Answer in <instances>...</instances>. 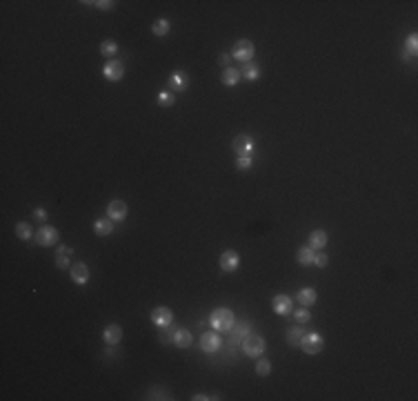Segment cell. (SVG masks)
<instances>
[{"instance_id": "obj_26", "label": "cell", "mask_w": 418, "mask_h": 401, "mask_svg": "<svg viewBox=\"0 0 418 401\" xmlns=\"http://www.w3.org/2000/svg\"><path fill=\"white\" fill-rule=\"evenodd\" d=\"M169 29H171V23H169L167 18H158L156 23L152 25V34H154V36H158V38L167 36V34H169Z\"/></svg>"}, {"instance_id": "obj_31", "label": "cell", "mask_w": 418, "mask_h": 401, "mask_svg": "<svg viewBox=\"0 0 418 401\" xmlns=\"http://www.w3.org/2000/svg\"><path fill=\"white\" fill-rule=\"evenodd\" d=\"M100 53H103V58H114L118 53V45L114 40H103V45H100Z\"/></svg>"}, {"instance_id": "obj_12", "label": "cell", "mask_w": 418, "mask_h": 401, "mask_svg": "<svg viewBox=\"0 0 418 401\" xmlns=\"http://www.w3.org/2000/svg\"><path fill=\"white\" fill-rule=\"evenodd\" d=\"M218 348H221V336H218V332H202L200 336V350L202 352H216Z\"/></svg>"}, {"instance_id": "obj_40", "label": "cell", "mask_w": 418, "mask_h": 401, "mask_svg": "<svg viewBox=\"0 0 418 401\" xmlns=\"http://www.w3.org/2000/svg\"><path fill=\"white\" fill-rule=\"evenodd\" d=\"M209 399H221V397H216V394H205V392H198L191 397V401H209Z\"/></svg>"}, {"instance_id": "obj_13", "label": "cell", "mask_w": 418, "mask_h": 401, "mask_svg": "<svg viewBox=\"0 0 418 401\" xmlns=\"http://www.w3.org/2000/svg\"><path fill=\"white\" fill-rule=\"evenodd\" d=\"M238 265H240L238 252H234V250H225V252L221 254V270L223 272H234Z\"/></svg>"}, {"instance_id": "obj_24", "label": "cell", "mask_w": 418, "mask_h": 401, "mask_svg": "<svg viewBox=\"0 0 418 401\" xmlns=\"http://www.w3.org/2000/svg\"><path fill=\"white\" fill-rule=\"evenodd\" d=\"M258 76H260V67L256 63H245L243 69H240V78L245 80H258Z\"/></svg>"}, {"instance_id": "obj_15", "label": "cell", "mask_w": 418, "mask_h": 401, "mask_svg": "<svg viewBox=\"0 0 418 401\" xmlns=\"http://www.w3.org/2000/svg\"><path fill=\"white\" fill-rule=\"evenodd\" d=\"M296 301H298V306H303V308H312L316 301H318V292L314 290V288H303V290H298L296 294Z\"/></svg>"}, {"instance_id": "obj_6", "label": "cell", "mask_w": 418, "mask_h": 401, "mask_svg": "<svg viewBox=\"0 0 418 401\" xmlns=\"http://www.w3.org/2000/svg\"><path fill=\"white\" fill-rule=\"evenodd\" d=\"M36 243L42 245V248H49V245H56L58 241H60V234H58V230L56 227H51V225H42L38 232H36Z\"/></svg>"}, {"instance_id": "obj_21", "label": "cell", "mask_w": 418, "mask_h": 401, "mask_svg": "<svg viewBox=\"0 0 418 401\" xmlns=\"http://www.w3.org/2000/svg\"><path fill=\"white\" fill-rule=\"evenodd\" d=\"M94 232H96V237H109L114 232V221L111 218H98L94 223Z\"/></svg>"}, {"instance_id": "obj_10", "label": "cell", "mask_w": 418, "mask_h": 401, "mask_svg": "<svg viewBox=\"0 0 418 401\" xmlns=\"http://www.w3.org/2000/svg\"><path fill=\"white\" fill-rule=\"evenodd\" d=\"M103 74H105L107 80H111V83H118V80L125 78V67H122L120 61H109V63H105Z\"/></svg>"}, {"instance_id": "obj_35", "label": "cell", "mask_w": 418, "mask_h": 401, "mask_svg": "<svg viewBox=\"0 0 418 401\" xmlns=\"http://www.w3.org/2000/svg\"><path fill=\"white\" fill-rule=\"evenodd\" d=\"M251 156H238V160H236V169H240V172H247V169L251 167Z\"/></svg>"}, {"instance_id": "obj_36", "label": "cell", "mask_w": 418, "mask_h": 401, "mask_svg": "<svg viewBox=\"0 0 418 401\" xmlns=\"http://www.w3.org/2000/svg\"><path fill=\"white\" fill-rule=\"evenodd\" d=\"M85 5H96V7L100 9V12H109V9H114V0H98V3H85Z\"/></svg>"}, {"instance_id": "obj_14", "label": "cell", "mask_w": 418, "mask_h": 401, "mask_svg": "<svg viewBox=\"0 0 418 401\" xmlns=\"http://www.w3.org/2000/svg\"><path fill=\"white\" fill-rule=\"evenodd\" d=\"M122 339V328L118 323H109L107 328L103 330V341L107 346H118Z\"/></svg>"}, {"instance_id": "obj_19", "label": "cell", "mask_w": 418, "mask_h": 401, "mask_svg": "<svg viewBox=\"0 0 418 401\" xmlns=\"http://www.w3.org/2000/svg\"><path fill=\"white\" fill-rule=\"evenodd\" d=\"M221 83L225 85V87H234V85H238V83H240V69H236V67L223 69Z\"/></svg>"}, {"instance_id": "obj_32", "label": "cell", "mask_w": 418, "mask_h": 401, "mask_svg": "<svg viewBox=\"0 0 418 401\" xmlns=\"http://www.w3.org/2000/svg\"><path fill=\"white\" fill-rule=\"evenodd\" d=\"M294 319H296V323L298 325H303V323H309L312 321V312H309V308H298L296 312H294Z\"/></svg>"}, {"instance_id": "obj_7", "label": "cell", "mask_w": 418, "mask_h": 401, "mask_svg": "<svg viewBox=\"0 0 418 401\" xmlns=\"http://www.w3.org/2000/svg\"><path fill=\"white\" fill-rule=\"evenodd\" d=\"M271 310L281 317H287V314L294 312V299L287 297V294H276L274 301H271Z\"/></svg>"}, {"instance_id": "obj_20", "label": "cell", "mask_w": 418, "mask_h": 401, "mask_svg": "<svg viewBox=\"0 0 418 401\" xmlns=\"http://www.w3.org/2000/svg\"><path fill=\"white\" fill-rule=\"evenodd\" d=\"M187 85H189V78H187L185 72H174L169 76V87L174 89V92H183Z\"/></svg>"}, {"instance_id": "obj_33", "label": "cell", "mask_w": 418, "mask_h": 401, "mask_svg": "<svg viewBox=\"0 0 418 401\" xmlns=\"http://www.w3.org/2000/svg\"><path fill=\"white\" fill-rule=\"evenodd\" d=\"M256 374H258V377H269V374H271V363L267 359L256 361Z\"/></svg>"}, {"instance_id": "obj_29", "label": "cell", "mask_w": 418, "mask_h": 401, "mask_svg": "<svg viewBox=\"0 0 418 401\" xmlns=\"http://www.w3.org/2000/svg\"><path fill=\"white\" fill-rule=\"evenodd\" d=\"M158 330H160V332H158V339H160V343H165V346L174 343V334H176L174 325H167V328H158Z\"/></svg>"}, {"instance_id": "obj_39", "label": "cell", "mask_w": 418, "mask_h": 401, "mask_svg": "<svg viewBox=\"0 0 418 401\" xmlns=\"http://www.w3.org/2000/svg\"><path fill=\"white\" fill-rule=\"evenodd\" d=\"M327 263H329V256H327V254H316V256H314V265L325 267Z\"/></svg>"}, {"instance_id": "obj_8", "label": "cell", "mask_w": 418, "mask_h": 401, "mask_svg": "<svg viewBox=\"0 0 418 401\" xmlns=\"http://www.w3.org/2000/svg\"><path fill=\"white\" fill-rule=\"evenodd\" d=\"M171 321H174V312H171L169 308H165V306L154 308L152 323L156 325V328H167V325H171Z\"/></svg>"}, {"instance_id": "obj_22", "label": "cell", "mask_w": 418, "mask_h": 401, "mask_svg": "<svg viewBox=\"0 0 418 401\" xmlns=\"http://www.w3.org/2000/svg\"><path fill=\"white\" fill-rule=\"evenodd\" d=\"M314 256H316V250H312L309 245H303L296 252V261L301 265H314Z\"/></svg>"}, {"instance_id": "obj_1", "label": "cell", "mask_w": 418, "mask_h": 401, "mask_svg": "<svg viewBox=\"0 0 418 401\" xmlns=\"http://www.w3.org/2000/svg\"><path fill=\"white\" fill-rule=\"evenodd\" d=\"M234 321H236L234 312L229 308H216L209 314V323H212V328L216 330V332H227V330H232Z\"/></svg>"}, {"instance_id": "obj_37", "label": "cell", "mask_w": 418, "mask_h": 401, "mask_svg": "<svg viewBox=\"0 0 418 401\" xmlns=\"http://www.w3.org/2000/svg\"><path fill=\"white\" fill-rule=\"evenodd\" d=\"M232 53H227V51H223L221 56H218V65H221L223 69H227V67H232Z\"/></svg>"}, {"instance_id": "obj_9", "label": "cell", "mask_w": 418, "mask_h": 401, "mask_svg": "<svg viewBox=\"0 0 418 401\" xmlns=\"http://www.w3.org/2000/svg\"><path fill=\"white\" fill-rule=\"evenodd\" d=\"M107 218H111L114 223L125 221L127 218V203L120 201V199H114L109 205H107Z\"/></svg>"}, {"instance_id": "obj_4", "label": "cell", "mask_w": 418, "mask_h": 401, "mask_svg": "<svg viewBox=\"0 0 418 401\" xmlns=\"http://www.w3.org/2000/svg\"><path fill=\"white\" fill-rule=\"evenodd\" d=\"M265 339L262 336H256V334H249L247 339L243 341V352L247 357H251V359H258V357H262V352H265Z\"/></svg>"}, {"instance_id": "obj_17", "label": "cell", "mask_w": 418, "mask_h": 401, "mask_svg": "<svg viewBox=\"0 0 418 401\" xmlns=\"http://www.w3.org/2000/svg\"><path fill=\"white\" fill-rule=\"evenodd\" d=\"M72 254H74V250L69 248V245H60V248H58V252H56V267H60V270H67V267H72V263H69Z\"/></svg>"}, {"instance_id": "obj_23", "label": "cell", "mask_w": 418, "mask_h": 401, "mask_svg": "<svg viewBox=\"0 0 418 401\" xmlns=\"http://www.w3.org/2000/svg\"><path fill=\"white\" fill-rule=\"evenodd\" d=\"M191 332L189 330H176V334H174V346L176 348H180V350H185V348H189L191 346Z\"/></svg>"}, {"instance_id": "obj_16", "label": "cell", "mask_w": 418, "mask_h": 401, "mask_svg": "<svg viewBox=\"0 0 418 401\" xmlns=\"http://www.w3.org/2000/svg\"><path fill=\"white\" fill-rule=\"evenodd\" d=\"M229 332H232V341H234V343H243V341L251 334V325L249 323H236V321H234V325H232Z\"/></svg>"}, {"instance_id": "obj_27", "label": "cell", "mask_w": 418, "mask_h": 401, "mask_svg": "<svg viewBox=\"0 0 418 401\" xmlns=\"http://www.w3.org/2000/svg\"><path fill=\"white\" fill-rule=\"evenodd\" d=\"M16 237H18L20 241H29L31 237H36L34 230H31V223H25V221L16 223Z\"/></svg>"}, {"instance_id": "obj_3", "label": "cell", "mask_w": 418, "mask_h": 401, "mask_svg": "<svg viewBox=\"0 0 418 401\" xmlns=\"http://www.w3.org/2000/svg\"><path fill=\"white\" fill-rule=\"evenodd\" d=\"M254 51H256V47H254V42H251V40H247V38L236 40V45L232 49V58H236V61H240L245 65V63H251Z\"/></svg>"}, {"instance_id": "obj_25", "label": "cell", "mask_w": 418, "mask_h": 401, "mask_svg": "<svg viewBox=\"0 0 418 401\" xmlns=\"http://www.w3.org/2000/svg\"><path fill=\"white\" fill-rule=\"evenodd\" d=\"M416 53H418V36L416 34H409V38L405 40L403 56H405V61H407V58H416Z\"/></svg>"}, {"instance_id": "obj_34", "label": "cell", "mask_w": 418, "mask_h": 401, "mask_svg": "<svg viewBox=\"0 0 418 401\" xmlns=\"http://www.w3.org/2000/svg\"><path fill=\"white\" fill-rule=\"evenodd\" d=\"M174 103H176V94L174 92H160L158 94V105L169 107V105H174Z\"/></svg>"}, {"instance_id": "obj_5", "label": "cell", "mask_w": 418, "mask_h": 401, "mask_svg": "<svg viewBox=\"0 0 418 401\" xmlns=\"http://www.w3.org/2000/svg\"><path fill=\"white\" fill-rule=\"evenodd\" d=\"M232 149L236 152V156H251V152H254V138L249 134H238L232 141Z\"/></svg>"}, {"instance_id": "obj_18", "label": "cell", "mask_w": 418, "mask_h": 401, "mask_svg": "<svg viewBox=\"0 0 418 401\" xmlns=\"http://www.w3.org/2000/svg\"><path fill=\"white\" fill-rule=\"evenodd\" d=\"M325 245H327V232L325 230H312V232H309V248L323 250Z\"/></svg>"}, {"instance_id": "obj_38", "label": "cell", "mask_w": 418, "mask_h": 401, "mask_svg": "<svg viewBox=\"0 0 418 401\" xmlns=\"http://www.w3.org/2000/svg\"><path fill=\"white\" fill-rule=\"evenodd\" d=\"M34 221H38V223L47 221V210H45V207H36V210H34Z\"/></svg>"}, {"instance_id": "obj_30", "label": "cell", "mask_w": 418, "mask_h": 401, "mask_svg": "<svg viewBox=\"0 0 418 401\" xmlns=\"http://www.w3.org/2000/svg\"><path fill=\"white\" fill-rule=\"evenodd\" d=\"M301 336H303L301 325H294V328H289V330H287V343L296 348L298 343H301Z\"/></svg>"}, {"instance_id": "obj_11", "label": "cell", "mask_w": 418, "mask_h": 401, "mask_svg": "<svg viewBox=\"0 0 418 401\" xmlns=\"http://www.w3.org/2000/svg\"><path fill=\"white\" fill-rule=\"evenodd\" d=\"M69 276H72V281L76 283V285H85V283L89 281V267L87 263H74L69 267Z\"/></svg>"}, {"instance_id": "obj_2", "label": "cell", "mask_w": 418, "mask_h": 401, "mask_svg": "<svg viewBox=\"0 0 418 401\" xmlns=\"http://www.w3.org/2000/svg\"><path fill=\"white\" fill-rule=\"evenodd\" d=\"M298 346H301V350L305 355H318L325 348V339H323V334H318V332H303Z\"/></svg>"}, {"instance_id": "obj_28", "label": "cell", "mask_w": 418, "mask_h": 401, "mask_svg": "<svg viewBox=\"0 0 418 401\" xmlns=\"http://www.w3.org/2000/svg\"><path fill=\"white\" fill-rule=\"evenodd\" d=\"M145 399H160V401H167V399H171V392H169L167 388H152V390H147Z\"/></svg>"}]
</instances>
